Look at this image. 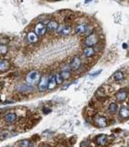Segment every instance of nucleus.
Masks as SVG:
<instances>
[{"instance_id":"7","label":"nucleus","mask_w":129,"mask_h":147,"mask_svg":"<svg viewBox=\"0 0 129 147\" xmlns=\"http://www.w3.org/2000/svg\"><path fill=\"white\" fill-rule=\"evenodd\" d=\"M58 27H59V24H58L56 21H54V20H52V21H49L48 22V24L46 25V29H47V31H56V30L58 29Z\"/></svg>"},{"instance_id":"26","label":"nucleus","mask_w":129,"mask_h":147,"mask_svg":"<svg viewBox=\"0 0 129 147\" xmlns=\"http://www.w3.org/2000/svg\"><path fill=\"white\" fill-rule=\"evenodd\" d=\"M41 147H51V146H50V145H48V144H43Z\"/></svg>"},{"instance_id":"21","label":"nucleus","mask_w":129,"mask_h":147,"mask_svg":"<svg viewBox=\"0 0 129 147\" xmlns=\"http://www.w3.org/2000/svg\"><path fill=\"white\" fill-rule=\"evenodd\" d=\"M108 110H109V112L111 113H115V112L117 111V104L115 103H110L109 107H108Z\"/></svg>"},{"instance_id":"10","label":"nucleus","mask_w":129,"mask_h":147,"mask_svg":"<svg viewBox=\"0 0 129 147\" xmlns=\"http://www.w3.org/2000/svg\"><path fill=\"white\" fill-rule=\"evenodd\" d=\"M27 41L31 44H34L38 41V36L35 32H30L27 35Z\"/></svg>"},{"instance_id":"27","label":"nucleus","mask_w":129,"mask_h":147,"mask_svg":"<svg viewBox=\"0 0 129 147\" xmlns=\"http://www.w3.org/2000/svg\"><path fill=\"white\" fill-rule=\"evenodd\" d=\"M123 46H124V48H126V44H124Z\"/></svg>"},{"instance_id":"17","label":"nucleus","mask_w":129,"mask_h":147,"mask_svg":"<svg viewBox=\"0 0 129 147\" xmlns=\"http://www.w3.org/2000/svg\"><path fill=\"white\" fill-rule=\"evenodd\" d=\"M116 99L118 100L119 102H122L124 100H125L126 98V92L125 91H123V90H120L119 92H117L116 93Z\"/></svg>"},{"instance_id":"23","label":"nucleus","mask_w":129,"mask_h":147,"mask_svg":"<svg viewBox=\"0 0 129 147\" xmlns=\"http://www.w3.org/2000/svg\"><path fill=\"white\" fill-rule=\"evenodd\" d=\"M20 87L23 88V89L20 90V91H31V90H33V87L30 86L29 85H21Z\"/></svg>"},{"instance_id":"14","label":"nucleus","mask_w":129,"mask_h":147,"mask_svg":"<svg viewBox=\"0 0 129 147\" xmlns=\"http://www.w3.org/2000/svg\"><path fill=\"white\" fill-rule=\"evenodd\" d=\"M83 52H84V56H85V57H91L92 56L95 55V50H94V48L91 47V46L85 47Z\"/></svg>"},{"instance_id":"9","label":"nucleus","mask_w":129,"mask_h":147,"mask_svg":"<svg viewBox=\"0 0 129 147\" xmlns=\"http://www.w3.org/2000/svg\"><path fill=\"white\" fill-rule=\"evenodd\" d=\"M57 86V83H56V76H52L49 77V81H48V89L49 90H53Z\"/></svg>"},{"instance_id":"19","label":"nucleus","mask_w":129,"mask_h":147,"mask_svg":"<svg viewBox=\"0 0 129 147\" xmlns=\"http://www.w3.org/2000/svg\"><path fill=\"white\" fill-rule=\"evenodd\" d=\"M7 51H8L7 46L4 44H1V46H0V54L2 55V56H4V55H6L7 53Z\"/></svg>"},{"instance_id":"8","label":"nucleus","mask_w":129,"mask_h":147,"mask_svg":"<svg viewBox=\"0 0 129 147\" xmlns=\"http://www.w3.org/2000/svg\"><path fill=\"white\" fill-rule=\"evenodd\" d=\"M96 143L97 144L101 145V146H104V145L106 144L107 141H108V137H107L105 134H101V135H98L97 137H96Z\"/></svg>"},{"instance_id":"12","label":"nucleus","mask_w":129,"mask_h":147,"mask_svg":"<svg viewBox=\"0 0 129 147\" xmlns=\"http://www.w3.org/2000/svg\"><path fill=\"white\" fill-rule=\"evenodd\" d=\"M9 66H10L9 62H8L7 60H6V59H2V60H1V62H0V72H1V73H3V72L8 70Z\"/></svg>"},{"instance_id":"6","label":"nucleus","mask_w":129,"mask_h":147,"mask_svg":"<svg viewBox=\"0 0 129 147\" xmlns=\"http://www.w3.org/2000/svg\"><path fill=\"white\" fill-rule=\"evenodd\" d=\"M95 124L98 125L99 127H105L107 125V122L105 117L104 116H96L95 118Z\"/></svg>"},{"instance_id":"16","label":"nucleus","mask_w":129,"mask_h":147,"mask_svg":"<svg viewBox=\"0 0 129 147\" xmlns=\"http://www.w3.org/2000/svg\"><path fill=\"white\" fill-rule=\"evenodd\" d=\"M119 114L123 119H126V118L129 117V107L127 106H125V107H122L120 109Z\"/></svg>"},{"instance_id":"20","label":"nucleus","mask_w":129,"mask_h":147,"mask_svg":"<svg viewBox=\"0 0 129 147\" xmlns=\"http://www.w3.org/2000/svg\"><path fill=\"white\" fill-rule=\"evenodd\" d=\"M60 75H61L63 79H68L70 77V76H71V74H70V72L68 70H63Z\"/></svg>"},{"instance_id":"1","label":"nucleus","mask_w":129,"mask_h":147,"mask_svg":"<svg viewBox=\"0 0 129 147\" xmlns=\"http://www.w3.org/2000/svg\"><path fill=\"white\" fill-rule=\"evenodd\" d=\"M26 80L27 85H35V83L40 82L39 80H41V78H40V75L37 71H32L26 75Z\"/></svg>"},{"instance_id":"5","label":"nucleus","mask_w":129,"mask_h":147,"mask_svg":"<svg viewBox=\"0 0 129 147\" xmlns=\"http://www.w3.org/2000/svg\"><path fill=\"white\" fill-rule=\"evenodd\" d=\"M48 81H49V78H48L47 76H43V77H41V80H40L39 83H38V89H39V91L43 92L46 89H47Z\"/></svg>"},{"instance_id":"18","label":"nucleus","mask_w":129,"mask_h":147,"mask_svg":"<svg viewBox=\"0 0 129 147\" xmlns=\"http://www.w3.org/2000/svg\"><path fill=\"white\" fill-rule=\"evenodd\" d=\"M114 78H115L116 81H120L124 78V74L121 71H117L114 74Z\"/></svg>"},{"instance_id":"24","label":"nucleus","mask_w":129,"mask_h":147,"mask_svg":"<svg viewBox=\"0 0 129 147\" xmlns=\"http://www.w3.org/2000/svg\"><path fill=\"white\" fill-rule=\"evenodd\" d=\"M56 83H57V85H60V83H62V82H63V78H62L61 75L60 74H57V75H56Z\"/></svg>"},{"instance_id":"28","label":"nucleus","mask_w":129,"mask_h":147,"mask_svg":"<svg viewBox=\"0 0 129 147\" xmlns=\"http://www.w3.org/2000/svg\"><path fill=\"white\" fill-rule=\"evenodd\" d=\"M122 147H125V146H122Z\"/></svg>"},{"instance_id":"11","label":"nucleus","mask_w":129,"mask_h":147,"mask_svg":"<svg viewBox=\"0 0 129 147\" xmlns=\"http://www.w3.org/2000/svg\"><path fill=\"white\" fill-rule=\"evenodd\" d=\"M80 66H81V59L79 57H75L71 63V68L74 70L79 69Z\"/></svg>"},{"instance_id":"4","label":"nucleus","mask_w":129,"mask_h":147,"mask_svg":"<svg viewBox=\"0 0 129 147\" xmlns=\"http://www.w3.org/2000/svg\"><path fill=\"white\" fill-rule=\"evenodd\" d=\"M72 26H67V25H63V26H59L57 29V32L62 36H68L70 33L72 32Z\"/></svg>"},{"instance_id":"13","label":"nucleus","mask_w":129,"mask_h":147,"mask_svg":"<svg viewBox=\"0 0 129 147\" xmlns=\"http://www.w3.org/2000/svg\"><path fill=\"white\" fill-rule=\"evenodd\" d=\"M5 120H6V122L8 123H14V122L16 120V114L14 113H7V114H6V116H5Z\"/></svg>"},{"instance_id":"15","label":"nucleus","mask_w":129,"mask_h":147,"mask_svg":"<svg viewBox=\"0 0 129 147\" xmlns=\"http://www.w3.org/2000/svg\"><path fill=\"white\" fill-rule=\"evenodd\" d=\"M87 27H88V26L86 24H80V25H78V26L76 27V33L77 35L83 34V33H85V31H86Z\"/></svg>"},{"instance_id":"2","label":"nucleus","mask_w":129,"mask_h":147,"mask_svg":"<svg viewBox=\"0 0 129 147\" xmlns=\"http://www.w3.org/2000/svg\"><path fill=\"white\" fill-rule=\"evenodd\" d=\"M98 42V36L96 34H94V33H92L91 35H89V36H87V37L85 38V46H94V45H95L96 43Z\"/></svg>"},{"instance_id":"3","label":"nucleus","mask_w":129,"mask_h":147,"mask_svg":"<svg viewBox=\"0 0 129 147\" xmlns=\"http://www.w3.org/2000/svg\"><path fill=\"white\" fill-rule=\"evenodd\" d=\"M46 26L42 23H38L36 26H35V33L38 36H44L46 32Z\"/></svg>"},{"instance_id":"25","label":"nucleus","mask_w":129,"mask_h":147,"mask_svg":"<svg viewBox=\"0 0 129 147\" xmlns=\"http://www.w3.org/2000/svg\"><path fill=\"white\" fill-rule=\"evenodd\" d=\"M43 112H44L46 114H47V113H49L50 112H51V109H49V108H46V107H44V108H43Z\"/></svg>"},{"instance_id":"22","label":"nucleus","mask_w":129,"mask_h":147,"mask_svg":"<svg viewBox=\"0 0 129 147\" xmlns=\"http://www.w3.org/2000/svg\"><path fill=\"white\" fill-rule=\"evenodd\" d=\"M20 147H29L30 146V141L28 140H23L19 143Z\"/></svg>"}]
</instances>
